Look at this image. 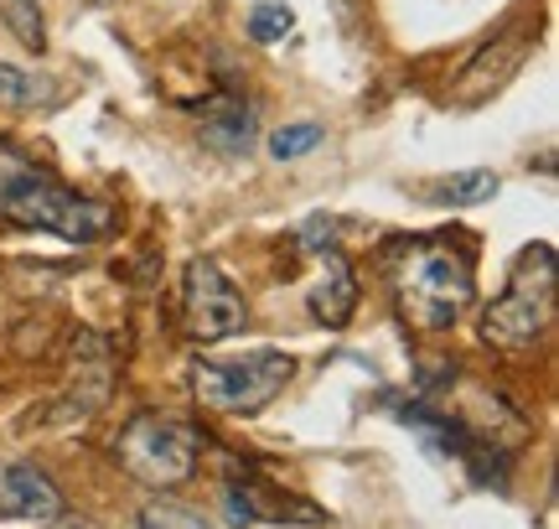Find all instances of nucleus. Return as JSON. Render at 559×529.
<instances>
[{"instance_id": "obj_20", "label": "nucleus", "mask_w": 559, "mask_h": 529, "mask_svg": "<svg viewBox=\"0 0 559 529\" xmlns=\"http://www.w3.org/2000/svg\"><path fill=\"white\" fill-rule=\"evenodd\" d=\"M79 5H115V0H79Z\"/></svg>"}, {"instance_id": "obj_4", "label": "nucleus", "mask_w": 559, "mask_h": 529, "mask_svg": "<svg viewBox=\"0 0 559 529\" xmlns=\"http://www.w3.org/2000/svg\"><path fill=\"white\" fill-rule=\"evenodd\" d=\"M555 322V249L528 245L513 260L508 291L487 306V338L502 348H523L544 338Z\"/></svg>"}, {"instance_id": "obj_18", "label": "nucleus", "mask_w": 559, "mask_h": 529, "mask_svg": "<svg viewBox=\"0 0 559 529\" xmlns=\"http://www.w3.org/2000/svg\"><path fill=\"white\" fill-rule=\"evenodd\" d=\"M140 529H213V525H207L198 509H187V504H166V498H156V504L140 509Z\"/></svg>"}, {"instance_id": "obj_19", "label": "nucleus", "mask_w": 559, "mask_h": 529, "mask_svg": "<svg viewBox=\"0 0 559 529\" xmlns=\"http://www.w3.org/2000/svg\"><path fill=\"white\" fill-rule=\"evenodd\" d=\"M47 525H52V519H47ZM52 529H88V525H83V519H62V514H58V525H52Z\"/></svg>"}, {"instance_id": "obj_9", "label": "nucleus", "mask_w": 559, "mask_h": 529, "mask_svg": "<svg viewBox=\"0 0 559 529\" xmlns=\"http://www.w3.org/2000/svg\"><path fill=\"white\" fill-rule=\"evenodd\" d=\"M58 514H62V493L37 462H0V519L47 525Z\"/></svg>"}, {"instance_id": "obj_1", "label": "nucleus", "mask_w": 559, "mask_h": 529, "mask_svg": "<svg viewBox=\"0 0 559 529\" xmlns=\"http://www.w3.org/2000/svg\"><path fill=\"white\" fill-rule=\"evenodd\" d=\"M0 219L21 228H47L68 245H99L115 228V208L62 187L52 172H41L16 145H0Z\"/></svg>"}, {"instance_id": "obj_5", "label": "nucleus", "mask_w": 559, "mask_h": 529, "mask_svg": "<svg viewBox=\"0 0 559 529\" xmlns=\"http://www.w3.org/2000/svg\"><path fill=\"white\" fill-rule=\"evenodd\" d=\"M115 457L120 468L145 483V489H177L198 472L202 442L187 421H166V415H135L130 426L115 436Z\"/></svg>"}, {"instance_id": "obj_2", "label": "nucleus", "mask_w": 559, "mask_h": 529, "mask_svg": "<svg viewBox=\"0 0 559 529\" xmlns=\"http://www.w3.org/2000/svg\"><path fill=\"white\" fill-rule=\"evenodd\" d=\"M389 281L400 311L425 332H445L472 306V260L436 239H404L389 249Z\"/></svg>"}, {"instance_id": "obj_16", "label": "nucleus", "mask_w": 559, "mask_h": 529, "mask_svg": "<svg viewBox=\"0 0 559 529\" xmlns=\"http://www.w3.org/2000/svg\"><path fill=\"white\" fill-rule=\"evenodd\" d=\"M0 21L11 26V37H16L21 47H32V52H41V47H47L37 0H0Z\"/></svg>"}, {"instance_id": "obj_13", "label": "nucleus", "mask_w": 559, "mask_h": 529, "mask_svg": "<svg viewBox=\"0 0 559 529\" xmlns=\"http://www.w3.org/2000/svg\"><path fill=\"white\" fill-rule=\"evenodd\" d=\"M62 89L58 83L26 73L16 62H0V109H32V104H58Z\"/></svg>"}, {"instance_id": "obj_17", "label": "nucleus", "mask_w": 559, "mask_h": 529, "mask_svg": "<svg viewBox=\"0 0 559 529\" xmlns=\"http://www.w3.org/2000/svg\"><path fill=\"white\" fill-rule=\"evenodd\" d=\"M321 141H326V130H321L317 120L280 125L275 136H270V156H275V162H296V156H306V151H317Z\"/></svg>"}, {"instance_id": "obj_14", "label": "nucleus", "mask_w": 559, "mask_h": 529, "mask_svg": "<svg viewBox=\"0 0 559 529\" xmlns=\"http://www.w3.org/2000/svg\"><path fill=\"white\" fill-rule=\"evenodd\" d=\"M498 172H487V166H472V172H456V177H445V183H436L430 192H436V203L445 208H477V203H492L498 198Z\"/></svg>"}, {"instance_id": "obj_7", "label": "nucleus", "mask_w": 559, "mask_h": 529, "mask_svg": "<svg viewBox=\"0 0 559 529\" xmlns=\"http://www.w3.org/2000/svg\"><path fill=\"white\" fill-rule=\"evenodd\" d=\"M228 519L234 525H326V509L264 478H243V483H228Z\"/></svg>"}, {"instance_id": "obj_6", "label": "nucleus", "mask_w": 559, "mask_h": 529, "mask_svg": "<svg viewBox=\"0 0 559 529\" xmlns=\"http://www.w3.org/2000/svg\"><path fill=\"white\" fill-rule=\"evenodd\" d=\"M249 322L239 285L223 275L218 260H192L187 264V332L198 343H223Z\"/></svg>"}, {"instance_id": "obj_10", "label": "nucleus", "mask_w": 559, "mask_h": 529, "mask_svg": "<svg viewBox=\"0 0 559 529\" xmlns=\"http://www.w3.org/2000/svg\"><path fill=\"white\" fill-rule=\"evenodd\" d=\"M306 306H311V317H317L321 327H347L353 306H358V270H353V260H347L342 249H326L321 275H317V285H311Z\"/></svg>"}, {"instance_id": "obj_11", "label": "nucleus", "mask_w": 559, "mask_h": 529, "mask_svg": "<svg viewBox=\"0 0 559 529\" xmlns=\"http://www.w3.org/2000/svg\"><path fill=\"white\" fill-rule=\"evenodd\" d=\"M198 125H202V145L207 151H218V156H249V145H254V115H249V104L234 99V94H218V99H207L198 109Z\"/></svg>"}, {"instance_id": "obj_15", "label": "nucleus", "mask_w": 559, "mask_h": 529, "mask_svg": "<svg viewBox=\"0 0 559 529\" xmlns=\"http://www.w3.org/2000/svg\"><path fill=\"white\" fill-rule=\"evenodd\" d=\"M243 32L260 42V47H275V42H285L296 32V11H290L285 0H260V5L249 11V21H243Z\"/></svg>"}, {"instance_id": "obj_8", "label": "nucleus", "mask_w": 559, "mask_h": 529, "mask_svg": "<svg viewBox=\"0 0 559 529\" xmlns=\"http://www.w3.org/2000/svg\"><path fill=\"white\" fill-rule=\"evenodd\" d=\"M528 52H534V37H528V32H508V37H498L492 47H481L477 58L466 62V73L456 79V89H451V104H456V109H477V104H487L502 83L519 73Z\"/></svg>"}, {"instance_id": "obj_12", "label": "nucleus", "mask_w": 559, "mask_h": 529, "mask_svg": "<svg viewBox=\"0 0 559 529\" xmlns=\"http://www.w3.org/2000/svg\"><path fill=\"white\" fill-rule=\"evenodd\" d=\"M109 385H115V348H109V338L79 332V343H73V395H79L83 415H94L109 400Z\"/></svg>"}, {"instance_id": "obj_3", "label": "nucleus", "mask_w": 559, "mask_h": 529, "mask_svg": "<svg viewBox=\"0 0 559 529\" xmlns=\"http://www.w3.org/2000/svg\"><path fill=\"white\" fill-rule=\"evenodd\" d=\"M290 374H296V358L275 348L243 353V358H202L192 364V395L198 405L223 410V415H260L264 405L280 400Z\"/></svg>"}]
</instances>
